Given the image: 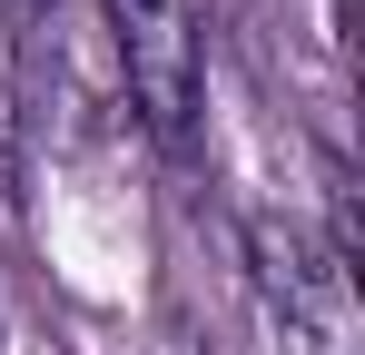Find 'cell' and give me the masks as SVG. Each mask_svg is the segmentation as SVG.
I'll return each mask as SVG.
<instances>
[{
    "label": "cell",
    "mask_w": 365,
    "mask_h": 355,
    "mask_svg": "<svg viewBox=\"0 0 365 355\" xmlns=\"http://www.w3.org/2000/svg\"><path fill=\"white\" fill-rule=\"evenodd\" d=\"M99 10H109V50H119L128 109L178 148L187 128H197V89H207V59H197V20H187V0H99Z\"/></svg>",
    "instance_id": "obj_1"
},
{
    "label": "cell",
    "mask_w": 365,
    "mask_h": 355,
    "mask_svg": "<svg viewBox=\"0 0 365 355\" xmlns=\"http://www.w3.org/2000/svg\"><path fill=\"white\" fill-rule=\"evenodd\" d=\"M326 10H336V40H356V0H326Z\"/></svg>",
    "instance_id": "obj_2"
}]
</instances>
